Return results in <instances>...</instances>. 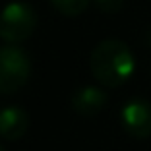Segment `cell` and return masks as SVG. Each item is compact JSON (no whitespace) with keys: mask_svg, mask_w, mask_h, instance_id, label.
Listing matches in <instances>:
<instances>
[{"mask_svg":"<svg viewBox=\"0 0 151 151\" xmlns=\"http://www.w3.org/2000/svg\"><path fill=\"white\" fill-rule=\"evenodd\" d=\"M89 68L93 78L105 87H120L132 78L136 68L130 47L120 39H105L91 50Z\"/></svg>","mask_w":151,"mask_h":151,"instance_id":"6da1fadb","label":"cell"},{"mask_svg":"<svg viewBox=\"0 0 151 151\" xmlns=\"http://www.w3.org/2000/svg\"><path fill=\"white\" fill-rule=\"evenodd\" d=\"M31 76V58L16 45L0 47V95H14Z\"/></svg>","mask_w":151,"mask_h":151,"instance_id":"7a4b0ae2","label":"cell"},{"mask_svg":"<svg viewBox=\"0 0 151 151\" xmlns=\"http://www.w3.org/2000/svg\"><path fill=\"white\" fill-rule=\"evenodd\" d=\"M37 12L27 2H10L0 12V39L6 43H23L35 33Z\"/></svg>","mask_w":151,"mask_h":151,"instance_id":"3957f363","label":"cell"},{"mask_svg":"<svg viewBox=\"0 0 151 151\" xmlns=\"http://www.w3.org/2000/svg\"><path fill=\"white\" fill-rule=\"evenodd\" d=\"M122 126L128 132V136L138 139H145L151 136V103L145 99L134 97L122 107L120 112Z\"/></svg>","mask_w":151,"mask_h":151,"instance_id":"277c9868","label":"cell"},{"mask_svg":"<svg viewBox=\"0 0 151 151\" xmlns=\"http://www.w3.org/2000/svg\"><path fill=\"white\" fill-rule=\"evenodd\" d=\"M105 105H107V93L95 85H83V87L76 89V93L72 95V109L76 114L83 116V118H91V116L99 114Z\"/></svg>","mask_w":151,"mask_h":151,"instance_id":"5b68a950","label":"cell"},{"mask_svg":"<svg viewBox=\"0 0 151 151\" xmlns=\"http://www.w3.org/2000/svg\"><path fill=\"white\" fill-rule=\"evenodd\" d=\"M27 128H29V114L22 107L10 105L0 109V138L16 142L25 136Z\"/></svg>","mask_w":151,"mask_h":151,"instance_id":"8992f818","label":"cell"},{"mask_svg":"<svg viewBox=\"0 0 151 151\" xmlns=\"http://www.w3.org/2000/svg\"><path fill=\"white\" fill-rule=\"evenodd\" d=\"M52 8L56 10L58 14H62L66 18H76L87 10L89 0H49Z\"/></svg>","mask_w":151,"mask_h":151,"instance_id":"52a82bcc","label":"cell"},{"mask_svg":"<svg viewBox=\"0 0 151 151\" xmlns=\"http://www.w3.org/2000/svg\"><path fill=\"white\" fill-rule=\"evenodd\" d=\"M95 4L103 14H116L122 10L124 0H95Z\"/></svg>","mask_w":151,"mask_h":151,"instance_id":"ba28073f","label":"cell"},{"mask_svg":"<svg viewBox=\"0 0 151 151\" xmlns=\"http://www.w3.org/2000/svg\"><path fill=\"white\" fill-rule=\"evenodd\" d=\"M147 37H149V45H151V29L147 31Z\"/></svg>","mask_w":151,"mask_h":151,"instance_id":"9c48e42d","label":"cell"},{"mask_svg":"<svg viewBox=\"0 0 151 151\" xmlns=\"http://www.w3.org/2000/svg\"><path fill=\"white\" fill-rule=\"evenodd\" d=\"M0 151H4V147H2V145H0Z\"/></svg>","mask_w":151,"mask_h":151,"instance_id":"30bf717a","label":"cell"}]
</instances>
